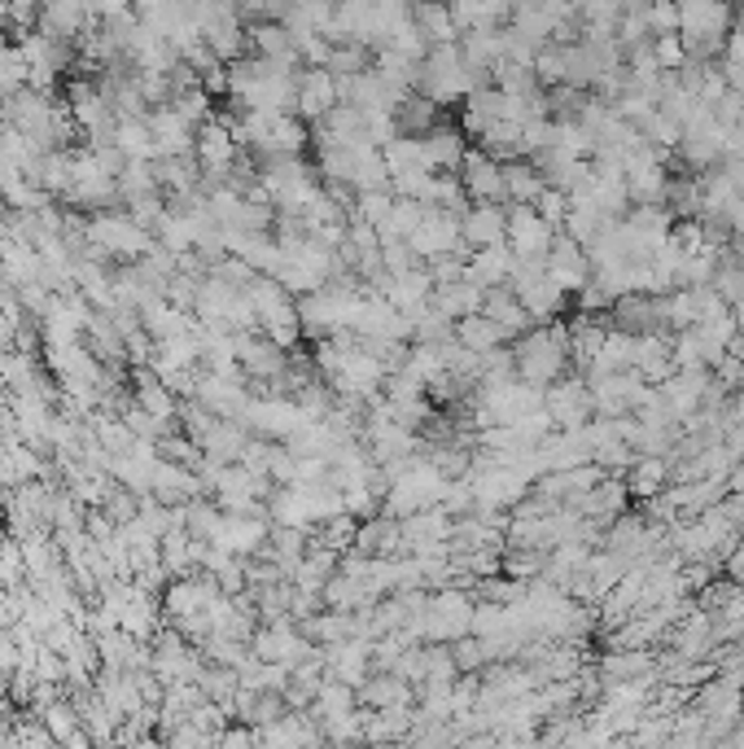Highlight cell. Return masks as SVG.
I'll list each match as a JSON object with an SVG mask.
<instances>
[{"label":"cell","instance_id":"cell-1","mask_svg":"<svg viewBox=\"0 0 744 749\" xmlns=\"http://www.w3.org/2000/svg\"><path fill=\"white\" fill-rule=\"evenodd\" d=\"M517 377L534 382V386H552L565 364H569V338L560 329H534L517 342Z\"/></svg>","mask_w":744,"mask_h":749},{"label":"cell","instance_id":"cell-2","mask_svg":"<svg viewBox=\"0 0 744 749\" xmlns=\"http://www.w3.org/2000/svg\"><path fill=\"white\" fill-rule=\"evenodd\" d=\"M338 101H342V92H338V75L329 66H303V71H298V79H293V110H298V118L320 123Z\"/></svg>","mask_w":744,"mask_h":749},{"label":"cell","instance_id":"cell-3","mask_svg":"<svg viewBox=\"0 0 744 749\" xmlns=\"http://www.w3.org/2000/svg\"><path fill=\"white\" fill-rule=\"evenodd\" d=\"M461 185L474 202H508V189H504V163L491 159L487 149H469L465 163H461Z\"/></svg>","mask_w":744,"mask_h":749},{"label":"cell","instance_id":"cell-4","mask_svg":"<svg viewBox=\"0 0 744 749\" xmlns=\"http://www.w3.org/2000/svg\"><path fill=\"white\" fill-rule=\"evenodd\" d=\"M461 237H465L474 250L508 241V211H504L500 202H478V207L461 220Z\"/></svg>","mask_w":744,"mask_h":749},{"label":"cell","instance_id":"cell-5","mask_svg":"<svg viewBox=\"0 0 744 749\" xmlns=\"http://www.w3.org/2000/svg\"><path fill=\"white\" fill-rule=\"evenodd\" d=\"M504 329L487 316V312H474V316H465L461 321V347L465 351H474V355H487V351H500L504 347Z\"/></svg>","mask_w":744,"mask_h":749},{"label":"cell","instance_id":"cell-6","mask_svg":"<svg viewBox=\"0 0 744 749\" xmlns=\"http://www.w3.org/2000/svg\"><path fill=\"white\" fill-rule=\"evenodd\" d=\"M661 483H666V461L661 457H648V461L635 465V491L640 496H653Z\"/></svg>","mask_w":744,"mask_h":749}]
</instances>
